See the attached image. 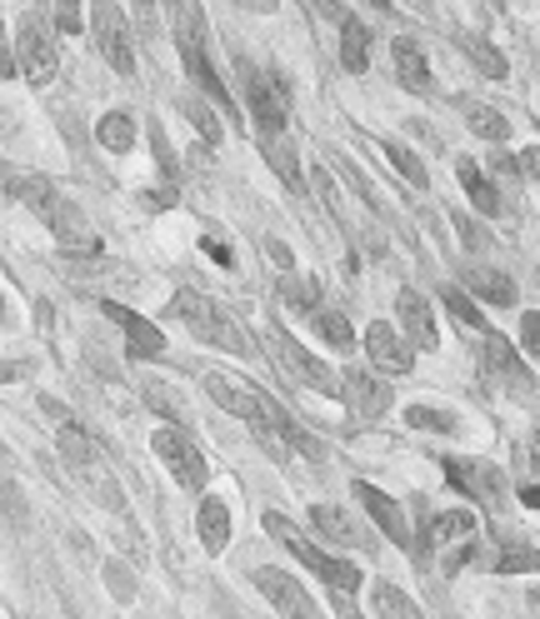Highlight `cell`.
I'll use <instances>...</instances> for the list:
<instances>
[{
  "label": "cell",
  "instance_id": "51",
  "mask_svg": "<svg viewBox=\"0 0 540 619\" xmlns=\"http://www.w3.org/2000/svg\"><path fill=\"white\" fill-rule=\"evenodd\" d=\"M21 365H15V360H0V385H5V380H21Z\"/></svg>",
  "mask_w": 540,
  "mask_h": 619
},
{
  "label": "cell",
  "instance_id": "58",
  "mask_svg": "<svg viewBox=\"0 0 540 619\" xmlns=\"http://www.w3.org/2000/svg\"><path fill=\"white\" fill-rule=\"evenodd\" d=\"M376 5H386V0H376Z\"/></svg>",
  "mask_w": 540,
  "mask_h": 619
},
{
  "label": "cell",
  "instance_id": "27",
  "mask_svg": "<svg viewBox=\"0 0 540 619\" xmlns=\"http://www.w3.org/2000/svg\"><path fill=\"white\" fill-rule=\"evenodd\" d=\"M341 66L351 75H365V66H371V31L355 15L341 21Z\"/></svg>",
  "mask_w": 540,
  "mask_h": 619
},
{
  "label": "cell",
  "instance_id": "20",
  "mask_svg": "<svg viewBox=\"0 0 540 619\" xmlns=\"http://www.w3.org/2000/svg\"><path fill=\"white\" fill-rule=\"evenodd\" d=\"M390 56H396V75H400V85H406V91H415V95H431L435 91L431 60H425V50L415 46L411 36L390 40Z\"/></svg>",
  "mask_w": 540,
  "mask_h": 619
},
{
  "label": "cell",
  "instance_id": "38",
  "mask_svg": "<svg viewBox=\"0 0 540 619\" xmlns=\"http://www.w3.org/2000/svg\"><path fill=\"white\" fill-rule=\"evenodd\" d=\"M145 395H151V409L171 415V420H186V405H180V395L171 385H161V380H145Z\"/></svg>",
  "mask_w": 540,
  "mask_h": 619
},
{
  "label": "cell",
  "instance_id": "2",
  "mask_svg": "<svg viewBox=\"0 0 540 619\" xmlns=\"http://www.w3.org/2000/svg\"><path fill=\"white\" fill-rule=\"evenodd\" d=\"M11 195H21L25 205L56 230V246L66 250V255H91V260L101 255V235H91V225L81 221V211H75L71 200L60 195L46 176H15Z\"/></svg>",
  "mask_w": 540,
  "mask_h": 619
},
{
  "label": "cell",
  "instance_id": "4",
  "mask_svg": "<svg viewBox=\"0 0 540 619\" xmlns=\"http://www.w3.org/2000/svg\"><path fill=\"white\" fill-rule=\"evenodd\" d=\"M266 535L275 539V545L291 549V555L306 564L310 574H320V580H326L336 595H355V590H361V570H355L351 560H336V555H326L320 545H310V539L301 535V529H295L281 510H266Z\"/></svg>",
  "mask_w": 540,
  "mask_h": 619
},
{
  "label": "cell",
  "instance_id": "40",
  "mask_svg": "<svg viewBox=\"0 0 540 619\" xmlns=\"http://www.w3.org/2000/svg\"><path fill=\"white\" fill-rule=\"evenodd\" d=\"M520 345H526V355L540 365V310L520 316Z\"/></svg>",
  "mask_w": 540,
  "mask_h": 619
},
{
  "label": "cell",
  "instance_id": "24",
  "mask_svg": "<svg viewBox=\"0 0 540 619\" xmlns=\"http://www.w3.org/2000/svg\"><path fill=\"white\" fill-rule=\"evenodd\" d=\"M196 535L206 545V555H225V545H231V510L221 500H200Z\"/></svg>",
  "mask_w": 540,
  "mask_h": 619
},
{
  "label": "cell",
  "instance_id": "18",
  "mask_svg": "<svg viewBox=\"0 0 540 619\" xmlns=\"http://www.w3.org/2000/svg\"><path fill=\"white\" fill-rule=\"evenodd\" d=\"M101 310H106V316L116 320L120 330H126L130 355H136V360H155V355H165V335L145 316H136V310H126V305H116V300H106Z\"/></svg>",
  "mask_w": 540,
  "mask_h": 619
},
{
  "label": "cell",
  "instance_id": "29",
  "mask_svg": "<svg viewBox=\"0 0 540 619\" xmlns=\"http://www.w3.org/2000/svg\"><path fill=\"white\" fill-rule=\"evenodd\" d=\"M456 46L466 50V56L476 60V66H481V71L491 75V81H505V71H510V66H505V56H501V50H495L485 36H476V31H460Z\"/></svg>",
  "mask_w": 540,
  "mask_h": 619
},
{
  "label": "cell",
  "instance_id": "37",
  "mask_svg": "<svg viewBox=\"0 0 540 619\" xmlns=\"http://www.w3.org/2000/svg\"><path fill=\"white\" fill-rule=\"evenodd\" d=\"M406 425H411V430H431V435H450V430H456V420H450L446 409H431V405H411V409H406Z\"/></svg>",
  "mask_w": 540,
  "mask_h": 619
},
{
  "label": "cell",
  "instance_id": "15",
  "mask_svg": "<svg viewBox=\"0 0 540 619\" xmlns=\"http://www.w3.org/2000/svg\"><path fill=\"white\" fill-rule=\"evenodd\" d=\"M396 320H400V330L411 335L415 350H435V345H441V330H435V310H431V300H425L421 290H400V295H396Z\"/></svg>",
  "mask_w": 540,
  "mask_h": 619
},
{
  "label": "cell",
  "instance_id": "28",
  "mask_svg": "<svg viewBox=\"0 0 540 619\" xmlns=\"http://www.w3.org/2000/svg\"><path fill=\"white\" fill-rule=\"evenodd\" d=\"M260 141H266V160H270V170H275V176L285 180V186L291 190H301L306 186V180H301V165H295V145H291V135H260Z\"/></svg>",
  "mask_w": 540,
  "mask_h": 619
},
{
  "label": "cell",
  "instance_id": "50",
  "mask_svg": "<svg viewBox=\"0 0 540 619\" xmlns=\"http://www.w3.org/2000/svg\"><path fill=\"white\" fill-rule=\"evenodd\" d=\"M235 5H246V11H260V15H270L281 0H235Z\"/></svg>",
  "mask_w": 540,
  "mask_h": 619
},
{
  "label": "cell",
  "instance_id": "30",
  "mask_svg": "<svg viewBox=\"0 0 540 619\" xmlns=\"http://www.w3.org/2000/svg\"><path fill=\"white\" fill-rule=\"evenodd\" d=\"M470 529H476V514L470 510H441L425 525V545H450V539H466Z\"/></svg>",
  "mask_w": 540,
  "mask_h": 619
},
{
  "label": "cell",
  "instance_id": "43",
  "mask_svg": "<svg viewBox=\"0 0 540 619\" xmlns=\"http://www.w3.org/2000/svg\"><path fill=\"white\" fill-rule=\"evenodd\" d=\"M316 190H320V200H326V211H330V215H341V190L330 186L326 170H316Z\"/></svg>",
  "mask_w": 540,
  "mask_h": 619
},
{
  "label": "cell",
  "instance_id": "16",
  "mask_svg": "<svg viewBox=\"0 0 540 619\" xmlns=\"http://www.w3.org/2000/svg\"><path fill=\"white\" fill-rule=\"evenodd\" d=\"M310 525H316V535L330 539V545H345V549H371L376 545V535H371L365 525H355L341 504H316V510H310Z\"/></svg>",
  "mask_w": 540,
  "mask_h": 619
},
{
  "label": "cell",
  "instance_id": "22",
  "mask_svg": "<svg viewBox=\"0 0 540 619\" xmlns=\"http://www.w3.org/2000/svg\"><path fill=\"white\" fill-rule=\"evenodd\" d=\"M456 180H460L466 200H470V205H476L481 215H501V190H495L491 180L481 176V165L470 160V155H456Z\"/></svg>",
  "mask_w": 540,
  "mask_h": 619
},
{
  "label": "cell",
  "instance_id": "5",
  "mask_svg": "<svg viewBox=\"0 0 540 619\" xmlns=\"http://www.w3.org/2000/svg\"><path fill=\"white\" fill-rule=\"evenodd\" d=\"M171 316L186 320V330L196 340H206V345H221V350H231V355L246 350V340H240V330L231 325V316H225L215 300H206L200 290H180L176 300H171Z\"/></svg>",
  "mask_w": 540,
  "mask_h": 619
},
{
  "label": "cell",
  "instance_id": "49",
  "mask_svg": "<svg viewBox=\"0 0 540 619\" xmlns=\"http://www.w3.org/2000/svg\"><path fill=\"white\" fill-rule=\"evenodd\" d=\"M526 465H530V469H536V475H540V430L530 435V444H526Z\"/></svg>",
  "mask_w": 540,
  "mask_h": 619
},
{
  "label": "cell",
  "instance_id": "34",
  "mask_svg": "<svg viewBox=\"0 0 540 619\" xmlns=\"http://www.w3.org/2000/svg\"><path fill=\"white\" fill-rule=\"evenodd\" d=\"M441 305H446V316L460 320L466 330H485V320H481V310H476V300H470L460 285H446V290H441Z\"/></svg>",
  "mask_w": 540,
  "mask_h": 619
},
{
  "label": "cell",
  "instance_id": "10",
  "mask_svg": "<svg viewBox=\"0 0 540 619\" xmlns=\"http://www.w3.org/2000/svg\"><path fill=\"white\" fill-rule=\"evenodd\" d=\"M155 455H161V465L176 475L180 490L200 495L206 490V479H211V469H206V455L196 450V440H190L186 430H176V425H165V430H155Z\"/></svg>",
  "mask_w": 540,
  "mask_h": 619
},
{
  "label": "cell",
  "instance_id": "31",
  "mask_svg": "<svg viewBox=\"0 0 540 619\" xmlns=\"http://www.w3.org/2000/svg\"><path fill=\"white\" fill-rule=\"evenodd\" d=\"M371 599H376V615L380 619H425L421 609H415V599H406V590H396L390 580H376Z\"/></svg>",
  "mask_w": 540,
  "mask_h": 619
},
{
  "label": "cell",
  "instance_id": "1",
  "mask_svg": "<svg viewBox=\"0 0 540 619\" xmlns=\"http://www.w3.org/2000/svg\"><path fill=\"white\" fill-rule=\"evenodd\" d=\"M165 15H171V36H176L180 60H186V75L196 81V91L206 95V100H215L225 116H235L231 95H225L221 75H215V66H211V50H206L211 31H206V15H200V5H196V0H165Z\"/></svg>",
  "mask_w": 540,
  "mask_h": 619
},
{
  "label": "cell",
  "instance_id": "9",
  "mask_svg": "<svg viewBox=\"0 0 540 619\" xmlns=\"http://www.w3.org/2000/svg\"><path fill=\"white\" fill-rule=\"evenodd\" d=\"M270 355H275V365H281L285 380H295V385L320 390V395H336V390H341L336 370H330L326 360H316V355H310L306 345H295V340L285 335V330H270Z\"/></svg>",
  "mask_w": 540,
  "mask_h": 619
},
{
  "label": "cell",
  "instance_id": "17",
  "mask_svg": "<svg viewBox=\"0 0 540 619\" xmlns=\"http://www.w3.org/2000/svg\"><path fill=\"white\" fill-rule=\"evenodd\" d=\"M365 355H371L376 370H386V374H406L415 365V350L396 335V325H386V320H376V325L365 330Z\"/></svg>",
  "mask_w": 540,
  "mask_h": 619
},
{
  "label": "cell",
  "instance_id": "23",
  "mask_svg": "<svg viewBox=\"0 0 540 619\" xmlns=\"http://www.w3.org/2000/svg\"><path fill=\"white\" fill-rule=\"evenodd\" d=\"M485 370L495 374V380H505V385H516V390H526L530 385V370L516 360V350H510V340L505 335H485Z\"/></svg>",
  "mask_w": 540,
  "mask_h": 619
},
{
  "label": "cell",
  "instance_id": "42",
  "mask_svg": "<svg viewBox=\"0 0 540 619\" xmlns=\"http://www.w3.org/2000/svg\"><path fill=\"white\" fill-rule=\"evenodd\" d=\"M0 510L11 514V520H25V500H21V490H11L5 475H0Z\"/></svg>",
  "mask_w": 540,
  "mask_h": 619
},
{
  "label": "cell",
  "instance_id": "14",
  "mask_svg": "<svg viewBox=\"0 0 540 619\" xmlns=\"http://www.w3.org/2000/svg\"><path fill=\"white\" fill-rule=\"evenodd\" d=\"M341 395H345V405H351V415H361V420H380L390 409V385L376 380L371 370H345Z\"/></svg>",
  "mask_w": 540,
  "mask_h": 619
},
{
  "label": "cell",
  "instance_id": "57",
  "mask_svg": "<svg viewBox=\"0 0 540 619\" xmlns=\"http://www.w3.org/2000/svg\"><path fill=\"white\" fill-rule=\"evenodd\" d=\"M0 320H5V300H0Z\"/></svg>",
  "mask_w": 540,
  "mask_h": 619
},
{
  "label": "cell",
  "instance_id": "36",
  "mask_svg": "<svg viewBox=\"0 0 540 619\" xmlns=\"http://www.w3.org/2000/svg\"><path fill=\"white\" fill-rule=\"evenodd\" d=\"M281 300L295 305V310H310V316H316V310H320V285L310 281V275H301V281H295V275H285V281H281Z\"/></svg>",
  "mask_w": 540,
  "mask_h": 619
},
{
  "label": "cell",
  "instance_id": "7",
  "mask_svg": "<svg viewBox=\"0 0 540 619\" xmlns=\"http://www.w3.org/2000/svg\"><path fill=\"white\" fill-rule=\"evenodd\" d=\"M91 36L95 50L106 56L116 75H136V40H130L126 15L116 11V0H91Z\"/></svg>",
  "mask_w": 540,
  "mask_h": 619
},
{
  "label": "cell",
  "instance_id": "41",
  "mask_svg": "<svg viewBox=\"0 0 540 619\" xmlns=\"http://www.w3.org/2000/svg\"><path fill=\"white\" fill-rule=\"evenodd\" d=\"M50 5H56L60 31H66V36H75V31H81V0H50Z\"/></svg>",
  "mask_w": 540,
  "mask_h": 619
},
{
  "label": "cell",
  "instance_id": "13",
  "mask_svg": "<svg viewBox=\"0 0 540 619\" xmlns=\"http://www.w3.org/2000/svg\"><path fill=\"white\" fill-rule=\"evenodd\" d=\"M355 500L365 504V514L376 520V529L390 539V545H396V549H415V535H411V525H406V510H400L386 490H376L371 479H355Z\"/></svg>",
  "mask_w": 540,
  "mask_h": 619
},
{
  "label": "cell",
  "instance_id": "53",
  "mask_svg": "<svg viewBox=\"0 0 540 619\" xmlns=\"http://www.w3.org/2000/svg\"><path fill=\"white\" fill-rule=\"evenodd\" d=\"M0 190H15V170H11V160H0Z\"/></svg>",
  "mask_w": 540,
  "mask_h": 619
},
{
  "label": "cell",
  "instance_id": "21",
  "mask_svg": "<svg viewBox=\"0 0 540 619\" xmlns=\"http://www.w3.org/2000/svg\"><path fill=\"white\" fill-rule=\"evenodd\" d=\"M460 290L466 295H476V300H485V305H516V281L505 275V270H491V265H470L466 275H460Z\"/></svg>",
  "mask_w": 540,
  "mask_h": 619
},
{
  "label": "cell",
  "instance_id": "47",
  "mask_svg": "<svg viewBox=\"0 0 540 619\" xmlns=\"http://www.w3.org/2000/svg\"><path fill=\"white\" fill-rule=\"evenodd\" d=\"M15 71V56H11V40H5V31H0V75Z\"/></svg>",
  "mask_w": 540,
  "mask_h": 619
},
{
  "label": "cell",
  "instance_id": "39",
  "mask_svg": "<svg viewBox=\"0 0 540 619\" xmlns=\"http://www.w3.org/2000/svg\"><path fill=\"white\" fill-rule=\"evenodd\" d=\"M186 116L196 120V130H200V135H206V141H221V126H215L211 106H200L196 95H186Z\"/></svg>",
  "mask_w": 540,
  "mask_h": 619
},
{
  "label": "cell",
  "instance_id": "35",
  "mask_svg": "<svg viewBox=\"0 0 540 619\" xmlns=\"http://www.w3.org/2000/svg\"><path fill=\"white\" fill-rule=\"evenodd\" d=\"M495 574H540V549L505 545L501 555H495Z\"/></svg>",
  "mask_w": 540,
  "mask_h": 619
},
{
  "label": "cell",
  "instance_id": "45",
  "mask_svg": "<svg viewBox=\"0 0 540 619\" xmlns=\"http://www.w3.org/2000/svg\"><path fill=\"white\" fill-rule=\"evenodd\" d=\"M130 5H136V25L151 31V25H155V0H130Z\"/></svg>",
  "mask_w": 540,
  "mask_h": 619
},
{
  "label": "cell",
  "instance_id": "12",
  "mask_svg": "<svg viewBox=\"0 0 540 619\" xmlns=\"http://www.w3.org/2000/svg\"><path fill=\"white\" fill-rule=\"evenodd\" d=\"M256 584H260V595L281 609L285 619H326V615H320V605L310 599L306 584H295V574L270 570V564H266V570H256Z\"/></svg>",
  "mask_w": 540,
  "mask_h": 619
},
{
  "label": "cell",
  "instance_id": "19",
  "mask_svg": "<svg viewBox=\"0 0 540 619\" xmlns=\"http://www.w3.org/2000/svg\"><path fill=\"white\" fill-rule=\"evenodd\" d=\"M50 415V425H56V444H60V455L71 460L75 469H85V465H95V450H91V440H85V430L81 425L71 420V409L66 405H56V400H46V405H40Z\"/></svg>",
  "mask_w": 540,
  "mask_h": 619
},
{
  "label": "cell",
  "instance_id": "6",
  "mask_svg": "<svg viewBox=\"0 0 540 619\" xmlns=\"http://www.w3.org/2000/svg\"><path fill=\"white\" fill-rule=\"evenodd\" d=\"M15 60H21V71L31 85H50L60 71V50H56V36L46 31L40 15H21L15 21V40H11Z\"/></svg>",
  "mask_w": 540,
  "mask_h": 619
},
{
  "label": "cell",
  "instance_id": "32",
  "mask_svg": "<svg viewBox=\"0 0 540 619\" xmlns=\"http://www.w3.org/2000/svg\"><path fill=\"white\" fill-rule=\"evenodd\" d=\"M380 151H386V160L400 170V180H411L415 190H425V186H431V176H425V165L415 160V151H406V145H400V141H380Z\"/></svg>",
  "mask_w": 540,
  "mask_h": 619
},
{
  "label": "cell",
  "instance_id": "8",
  "mask_svg": "<svg viewBox=\"0 0 540 619\" xmlns=\"http://www.w3.org/2000/svg\"><path fill=\"white\" fill-rule=\"evenodd\" d=\"M240 85H246V106L250 120L260 126V135H281L285 120H291V95L275 75H260L250 60H240Z\"/></svg>",
  "mask_w": 540,
  "mask_h": 619
},
{
  "label": "cell",
  "instance_id": "46",
  "mask_svg": "<svg viewBox=\"0 0 540 619\" xmlns=\"http://www.w3.org/2000/svg\"><path fill=\"white\" fill-rule=\"evenodd\" d=\"M310 5H316L320 15H341V21L351 15V11H345V0H310Z\"/></svg>",
  "mask_w": 540,
  "mask_h": 619
},
{
  "label": "cell",
  "instance_id": "55",
  "mask_svg": "<svg viewBox=\"0 0 540 619\" xmlns=\"http://www.w3.org/2000/svg\"><path fill=\"white\" fill-rule=\"evenodd\" d=\"M526 599H530V609H540V590H530V595H526Z\"/></svg>",
  "mask_w": 540,
  "mask_h": 619
},
{
  "label": "cell",
  "instance_id": "26",
  "mask_svg": "<svg viewBox=\"0 0 540 619\" xmlns=\"http://www.w3.org/2000/svg\"><path fill=\"white\" fill-rule=\"evenodd\" d=\"M460 116H466V126L476 130L481 141H495V145H501L505 135H510V120H505L495 106H485V100H470V95H466V100H460Z\"/></svg>",
  "mask_w": 540,
  "mask_h": 619
},
{
  "label": "cell",
  "instance_id": "44",
  "mask_svg": "<svg viewBox=\"0 0 540 619\" xmlns=\"http://www.w3.org/2000/svg\"><path fill=\"white\" fill-rule=\"evenodd\" d=\"M516 165H520V176H536V180H540V145L520 151V155H516Z\"/></svg>",
  "mask_w": 540,
  "mask_h": 619
},
{
  "label": "cell",
  "instance_id": "54",
  "mask_svg": "<svg viewBox=\"0 0 540 619\" xmlns=\"http://www.w3.org/2000/svg\"><path fill=\"white\" fill-rule=\"evenodd\" d=\"M341 619H361V615H355L351 605H345V595H341Z\"/></svg>",
  "mask_w": 540,
  "mask_h": 619
},
{
  "label": "cell",
  "instance_id": "52",
  "mask_svg": "<svg viewBox=\"0 0 540 619\" xmlns=\"http://www.w3.org/2000/svg\"><path fill=\"white\" fill-rule=\"evenodd\" d=\"M520 504H530V510H540V485H526V490H520Z\"/></svg>",
  "mask_w": 540,
  "mask_h": 619
},
{
  "label": "cell",
  "instance_id": "48",
  "mask_svg": "<svg viewBox=\"0 0 540 619\" xmlns=\"http://www.w3.org/2000/svg\"><path fill=\"white\" fill-rule=\"evenodd\" d=\"M206 255H211V260H221V265H231V250H225L221 240H215V235H206Z\"/></svg>",
  "mask_w": 540,
  "mask_h": 619
},
{
  "label": "cell",
  "instance_id": "3",
  "mask_svg": "<svg viewBox=\"0 0 540 619\" xmlns=\"http://www.w3.org/2000/svg\"><path fill=\"white\" fill-rule=\"evenodd\" d=\"M206 390H211V400L221 409H231L235 420H246L250 430H256V440L266 444L275 460H285V440H281V430H275V400L266 395V390H256L250 380H240V374H231V370H211L206 374Z\"/></svg>",
  "mask_w": 540,
  "mask_h": 619
},
{
  "label": "cell",
  "instance_id": "11",
  "mask_svg": "<svg viewBox=\"0 0 540 619\" xmlns=\"http://www.w3.org/2000/svg\"><path fill=\"white\" fill-rule=\"evenodd\" d=\"M446 479L456 485L460 495L481 504H501L505 500V475L491 465V460H466V455H450L446 460Z\"/></svg>",
  "mask_w": 540,
  "mask_h": 619
},
{
  "label": "cell",
  "instance_id": "56",
  "mask_svg": "<svg viewBox=\"0 0 540 619\" xmlns=\"http://www.w3.org/2000/svg\"><path fill=\"white\" fill-rule=\"evenodd\" d=\"M411 5H415V11H431V0H411Z\"/></svg>",
  "mask_w": 540,
  "mask_h": 619
},
{
  "label": "cell",
  "instance_id": "33",
  "mask_svg": "<svg viewBox=\"0 0 540 619\" xmlns=\"http://www.w3.org/2000/svg\"><path fill=\"white\" fill-rule=\"evenodd\" d=\"M316 330H320V340H326V345H336L341 355L355 345V330H351V320H345L341 310H316Z\"/></svg>",
  "mask_w": 540,
  "mask_h": 619
},
{
  "label": "cell",
  "instance_id": "25",
  "mask_svg": "<svg viewBox=\"0 0 540 619\" xmlns=\"http://www.w3.org/2000/svg\"><path fill=\"white\" fill-rule=\"evenodd\" d=\"M95 141L106 145L110 155H130V151H136V116H126V110L101 116V120H95Z\"/></svg>",
  "mask_w": 540,
  "mask_h": 619
}]
</instances>
